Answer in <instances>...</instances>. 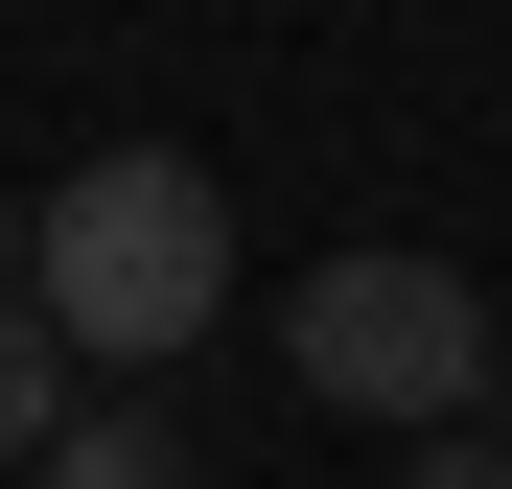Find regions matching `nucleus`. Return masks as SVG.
<instances>
[{
  "instance_id": "obj_1",
  "label": "nucleus",
  "mask_w": 512,
  "mask_h": 489,
  "mask_svg": "<svg viewBox=\"0 0 512 489\" xmlns=\"http://www.w3.org/2000/svg\"><path fill=\"white\" fill-rule=\"evenodd\" d=\"M24 303H47L94 373L210 350V303H233V187H210L187 140H117V163H70V187H24Z\"/></svg>"
},
{
  "instance_id": "obj_2",
  "label": "nucleus",
  "mask_w": 512,
  "mask_h": 489,
  "mask_svg": "<svg viewBox=\"0 0 512 489\" xmlns=\"http://www.w3.org/2000/svg\"><path fill=\"white\" fill-rule=\"evenodd\" d=\"M280 373L326 396V420L466 443L512 350H489V280H443V257H396V233H350V257H303V280H280Z\"/></svg>"
},
{
  "instance_id": "obj_3",
  "label": "nucleus",
  "mask_w": 512,
  "mask_h": 489,
  "mask_svg": "<svg viewBox=\"0 0 512 489\" xmlns=\"http://www.w3.org/2000/svg\"><path fill=\"white\" fill-rule=\"evenodd\" d=\"M24 489H210V466H187V420H163V396H70V443H47Z\"/></svg>"
},
{
  "instance_id": "obj_4",
  "label": "nucleus",
  "mask_w": 512,
  "mask_h": 489,
  "mask_svg": "<svg viewBox=\"0 0 512 489\" xmlns=\"http://www.w3.org/2000/svg\"><path fill=\"white\" fill-rule=\"evenodd\" d=\"M47 443H70V326L0 303V466H47Z\"/></svg>"
},
{
  "instance_id": "obj_5",
  "label": "nucleus",
  "mask_w": 512,
  "mask_h": 489,
  "mask_svg": "<svg viewBox=\"0 0 512 489\" xmlns=\"http://www.w3.org/2000/svg\"><path fill=\"white\" fill-rule=\"evenodd\" d=\"M396 489H512V420H466V443H419Z\"/></svg>"
},
{
  "instance_id": "obj_6",
  "label": "nucleus",
  "mask_w": 512,
  "mask_h": 489,
  "mask_svg": "<svg viewBox=\"0 0 512 489\" xmlns=\"http://www.w3.org/2000/svg\"><path fill=\"white\" fill-rule=\"evenodd\" d=\"M0 303H24V187H0Z\"/></svg>"
},
{
  "instance_id": "obj_7",
  "label": "nucleus",
  "mask_w": 512,
  "mask_h": 489,
  "mask_svg": "<svg viewBox=\"0 0 512 489\" xmlns=\"http://www.w3.org/2000/svg\"><path fill=\"white\" fill-rule=\"evenodd\" d=\"M489 350H512V303H489Z\"/></svg>"
}]
</instances>
